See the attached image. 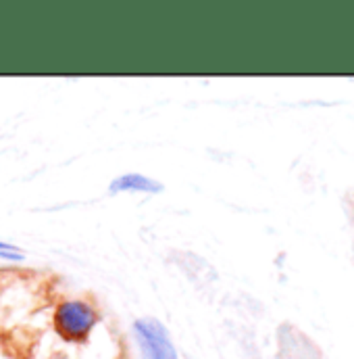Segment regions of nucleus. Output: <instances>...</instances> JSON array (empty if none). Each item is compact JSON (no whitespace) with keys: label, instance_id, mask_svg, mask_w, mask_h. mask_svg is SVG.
<instances>
[{"label":"nucleus","instance_id":"obj_5","mask_svg":"<svg viewBox=\"0 0 354 359\" xmlns=\"http://www.w3.org/2000/svg\"><path fill=\"white\" fill-rule=\"evenodd\" d=\"M57 359H63V358H57Z\"/></svg>","mask_w":354,"mask_h":359},{"label":"nucleus","instance_id":"obj_2","mask_svg":"<svg viewBox=\"0 0 354 359\" xmlns=\"http://www.w3.org/2000/svg\"><path fill=\"white\" fill-rule=\"evenodd\" d=\"M134 330L144 359H177L176 347L159 320H138Z\"/></svg>","mask_w":354,"mask_h":359},{"label":"nucleus","instance_id":"obj_3","mask_svg":"<svg viewBox=\"0 0 354 359\" xmlns=\"http://www.w3.org/2000/svg\"><path fill=\"white\" fill-rule=\"evenodd\" d=\"M113 192H123V190H136V192H159L161 184L155 180L146 178L142 174H125L121 178L113 180L111 184Z\"/></svg>","mask_w":354,"mask_h":359},{"label":"nucleus","instance_id":"obj_4","mask_svg":"<svg viewBox=\"0 0 354 359\" xmlns=\"http://www.w3.org/2000/svg\"><path fill=\"white\" fill-rule=\"evenodd\" d=\"M0 251H10V247H8V245H4V243H0Z\"/></svg>","mask_w":354,"mask_h":359},{"label":"nucleus","instance_id":"obj_1","mask_svg":"<svg viewBox=\"0 0 354 359\" xmlns=\"http://www.w3.org/2000/svg\"><path fill=\"white\" fill-rule=\"evenodd\" d=\"M96 322V309L86 301H65L55 311V328L65 341H86Z\"/></svg>","mask_w":354,"mask_h":359}]
</instances>
